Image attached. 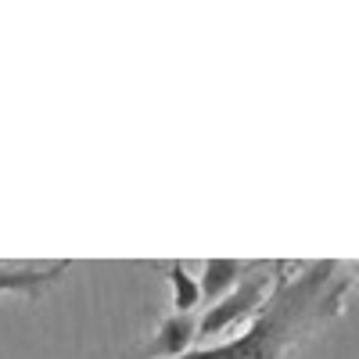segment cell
Returning a JSON list of instances; mask_svg holds the SVG:
<instances>
[{"mask_svg": "<svg viewBox=\"0 0 359 359\" xmlns=\"http://www.w3.org/2000/svg\"><path fill=\"white\" fill-rule=\"evenodd\" d=\"M252 269V262H241V259H205V269L198 277V287H201V302L216 306L223 294H230L241 277Z\"/></svg>", "mask_w": 359, "mask_h": 359, "instance_id": "5b68a950", "label": "cell"}, {"mask_svg": "<svg viewBox=\"0 0 359 359\" xmlns=\"http://www.w3.org/2000/svg\"><path fill=\"white\" fill-rule=\"evenodd\" d=\"M194 338H198V320L184 316V313H169L158 323L155 338L147 341L144 355H151V359H180V355H187L194 348Z\"/></svg>", "mask_w": 359, "mask_h": 359, "instance_id": "277c9868", "label": "cell"}, {"mask_svg": "<svg viewBox=\"0 0 359 359\" xmlns=\"http://www.w3.org/2000/svg\"><path fill=\"white\" fill-rule=\"evenodd\" d=\"M284 269V262H273V291L255 320L241 327V334L219 345L191 348L180 359H284L302 338L320 331L345 309L348 277L341 273V262L320 259L298 266L294 273Z\"/></svg>", "mask_w": 359, "mask_h": 359, "instance_id": "6da1fadb", "label": "cell"}, {"mask_svg": "<svg viewBox=\"0 0 359 359\" xmlns=\"http://www.w3.org/2000/svg\"><path fill=\"white\" fill-rule=\"evenodd\" d=\"M72 262H47V266H0V294H22V298H40L54 280L65 277Z\"/></svg>", "mask_w": 359, "mask_h": 359, "instance_id": "3957f363", "label": "cell"}, {"mask_svg": "<svg viewBox=\"0 0 359 359\" xmlns=\"http://www.w3.org/2000/svg\"><path fill=\"white\" fill-rule=\"evenodd\" d=\"M352 269H355V280H359V262H355V266H352Z\"/></svg>", "mask_w": 359, "mask_h": 359, "instance_id": "52a82bcc", "label": "cell"}, {"mask_svg": "<svg viewBox=\"0 0 359 359\" xmlns=\"http://www.w3.org/2000/svg\"><path fill=\"white\" fill-rule=\"evenodd\" d=\"M269 291H273V262H252L241 284L198 316V338H219L230 334L233 327H248L266 306Z\"/></svg>", "mask_w": 359, "mask_h": 359, "instance_id": "7a4b0ae2", "label": "cell"}, {"mask_svg": "<svg viewBox=\"0 0 359 359\" xmlns=\"http://www.w3.org/2000/svg\"><path fill=\"white\" fill-rule=\"evenodd\" d=\"M165 280H169V287H172V313L194 316V309L201 306L198 277L187 273V266H184V262H169V266H165Z\"/></svg>", "mask_w": 359, "mask_h": 359, "instance_id": "8992f818", "label": "cell"}]
</instances>
